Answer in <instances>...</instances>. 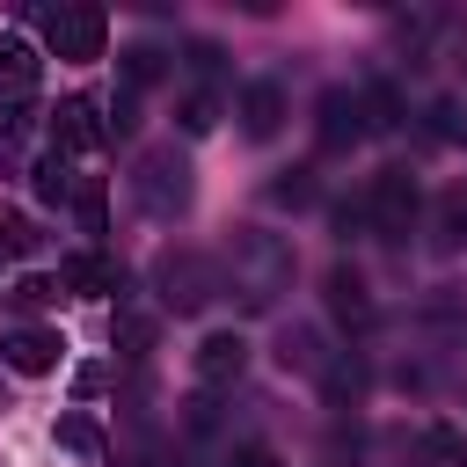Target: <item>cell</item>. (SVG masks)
Instances as JSON below:
<instances>
[{
    "label": "cell",
    "mask_w": 467,
    "mask_h": 467,
    "mask_svg": "<svg viewBox=\"0 0 467 467\" xmlns=\"http://www.w3.org/2000/svg\"><path fill=\"white\" fill-rule=\"evenodd\" d=\"M219 292L234 285V299H241V314H270L277 299H285V285H292V248L277 241V234H263V226H241L234 241H226V255H219Z\"/></svg>",
    "instance_id": "obj_1"
},
{
    "label": "cell",
    "mask_w": 467,
    "mask_h": 467,
    "mask_svg": "<svg viewBox=\"0 0 467 467\" xmlns=\"http://www.w3.org/2000/svg\"><path fill=\"white\" fill-rule=\"evenodd\" d=\"M190 197H197V175H190V153L168 139V146H146L139 161H131V204L146 212V219H161V226H175L182 212H190Z\"/></svg>",
    "instance_id": "obj_2"
},
{
    "label": "cell",
    "mask_w": 467,
    "mask_h": 467,
    "mask_svg": "<svg viewBox=\"0 0 467 467\" xmlns=\"http://www.w3.org/2000/svg\"><path fill=\"white\" fill-rule=\"evenodd\" d=\"M153 292H161L168 314H204V306L219 299V263H212L204 248L175 241V248L153 255Z\"/></svg>",
    "instance_id": "obj_3"
},
{
    "label": "cell",
    "mask_w": 467,
    "mask_h": 467,
    "mask_svg": "<svg viewBox=\"0 0 467 467\" xmlns=\"http://www.w3.org/2000/svg\"><path fill=\"white\" fill-rule=\"evenodd\" d=\"M44 22V44L58 51V58H102V36H109V15L95 7V0H58V7H44L36 15Z\"/></svg>",
    "instance_id": "obj_4"
},
{
    "label": "cell",
    "mask_w": 467,
    "mask_h": 467,
    "mask_svg": "<svg viewBox=\"0 0 467 467\" xmlns=\"http://www.w3.org/2000/svg\"><path fill=\"white\" fill-rule=\"evenodd\" d=\"M416 212H423L416 175H409V168H379V175H372V190H365V219L379 226V241H409Z\"/></svg>",
    "instance_id": "obj_5"
},
{
    "label": "cell",
    "mask_w": 467,
    "mask_h": 467,
    "mask_svg": "<svg viewBox=\"0 0 467 467\" xmlns=\"http://www.w3.org/2000/svg\"><path fill=\"white\" fill-rule=\"evenodd\" d=\"M314 139H321V153H350L358 139H372V131H365L358 88H328V95L314 102Z\"/></svg>",
    "instance_id": "obj_6"
},
{
    "label": "cell",
    "mask_w": 467,
    "mask_h": 467,
    "mask_svg": "<svg viewBox=\"0 0 467 467\" xmlns=\"http://www.w3.org/2000/svg\"><path fill=\"white\" fill-rule=\"evenodd\" d=\"M51 139H58V153H88V146H102V139H109L102 102H95V95H66V102L51 109Z\"/></svg>",
    "instance_id": "obj_7"
},
{
    "label": "cell",
    "mask_w": 467,
    "mask_h": 467,
    "mask_svg": "<svg viewBox=\"0 0 467 467\" xmlns=\"http://www.w3.org/2000/svg\"><path fill=\"white\" fill-rule=\"evenodd\" d=\"M58 358H66L58 328H7V336H0V365H7V372H22V379L51 372Z\"/></svg>",
    "instance_id": "obj_8"
},
{
    "label": "cell",
    "mask_w": 467,
    "mask_h": 467,
    "mask_svg": "<svg viewBox=\"0 0 467 467\" xmlns=\"http://www.w3.org/2000/svg\"><path fill=\"white\" fill-rule=\"evenodd\" d=\"M241 131L248 139H277L285 131V88L277 80H248L241 88Z\"/></svg>",
    "instance_id": "obj_9"
},
{
    "label": "cell",
    "mask_w": 467,
    "mask_h": 467,
    "mask_svg": "<svg viewBox=\"0 0 467 467\" xmlns=\"http://www.w3.org/2000/svg\"><path fill=\"white\" fill-rule=\"evenodd\" d=\"M58 292H80V299L124 292V270H117L109 255H66V263H58Z\"/></svg>",
    "instance_id": "obj_10"
},
{
    "label": "cell",
    "mask_w": 467,
    "mask_h": 467,
    "mask_svg": "<svg viewBox=\"0 0 467 467\" xmlns=\"http://www.w3.org/2000/svg\"><path fill=\"white\" fill-rule=\"evenodd\" d=\"M328 314H336L343 328H372V292H365V277H358L350 263L328 270Z\"/></svg>",
    "instance_id": "obj_11"
},
{
    "label": "cell",
    "mask_w": 467,
    "mask_h": 467,
    "mask_svg": "<svg viewBox=\"0 0 467 467\" xmlns=\"http://www.w3.org/2000/svg\"><path fill=\"white\" fill-rule=\"evenodd\" d=\"M241 365H248V343H241L234 328H219V336H204V343H197V379H204V387L241 379Z\"/></svg>",
    "instance_id": "obj_12"
},
{
    "label": "cell",
    "mask_w": 467,
    "mask_h": 467,
    "mask_svg": "<svg viewBox=\"0 0 467 467\" xmlns=\"http://www.w3.org/2000/svg\"><path fill=\"white\" fill-rule=\"evenodd\" d=\"M277 365H285V372L321 379V372H328V350H321V336H314V328H285V336H277Z\"/></svg>",
    "instance_id": "obj_13"
},
{
    "label": "cell",
    "mask_w": 467,
    "mask_h": 467,
    "mask_svg": "<svg viewBox=\"0 0 467 467\" xmlns=\"http://www.w3.org/2000/svg\"><path fill=\"white\" fill-rule=\"evenodd\" d=\"M321 394H328V409H336V416H350V409H358V394H365V365H358V358H328Z\"/></svg>",
    "instance_id": "obj_14"
},
{
    "label": "cell",
    "mask_w": 467,
    "mask_h": 467,
    "mask_svg": "<svg viewBox=\"0 0 467 467\" xmlns=\"http://www.w3.org/2000/svg\"><path fill=\"white\" fill-rule=\"evenodd\" d=\"M51 438H58L80 467H102V452H109V445H102V431H95V416H58V431H51Z\"/></svg>",
    "instance_id": "obj_15"
},
{
    "label": "cell",
    "mask_w": 467,
    "mask_h": 467,
    "mask_svg": "<svg viewBox=\"0 0 467 467\" xmlns=\"http://www.w3.org/2000/svg\"><path fill=\"white\" fill-rule=\"evenodd\" d=\"M36 88V51L22 36H0V95H29Z\"/></svg>",
    "instance_id": "obj_16"
},
{
    "label": "cell",
    "mask_w": 467,
    "mask_h": 467,
    "mask_svg": "<svg viewBox=\"0 0 467 467\" xmlns=\"http://www.w3.org/2000/svg\"><path fill=\"white\" fill-rule=\"evenodd\" d=\"M416 467H467V438L445 431V423H431V431L416 438Z\"/></svg>",
    "instance_id": "obj_17"
},
{
    "label": "cell",
    "mask_w": 467,
    "mask_h": 467,
    "mask_svg": "<svg viewBox=\"0 0 467 467\" xmlns=\"http://www.w3.org/2000/svg\"><path fill=\"white\" fill-rule=\"evenodd\" d=\"M73 190H80V175H73V161H66V153L51 146V153L36 161V197H44V204H66Z\"/></svg>",
    "instance_id": "obj_18"
},
{
    "label": "cell",
    "mask_w": 467,
    "mask_h": 467,
    "mask_svg": "<svg viewBox=\"0 0 467 467\" xmlns=\"http://www.w3.org/2000/svg\"><path fill=\"white\" fill-rule=\"evenodd\" d=\"M358 102H365V131H394V124H401V95H394L387 80L358 88Z\"/></svg>",
    "instance_id": "obj_19"
},
{
    "label": "cell",
    "mask_w": 467,
    "mask_h": 467,
    "mask_svg": "<svg viewBox=\"0 0 467 467\" xmlns=\"http://www.w3.org/2000/svg\"><path fill=\"white\" fill-rule=\"evenodd\" d=\"M161 73H168V58H161L153 44H131V51H124V95H139V88H153Z\"/></svg>",
    "instance_id": "obj_20"
},
{
    "label": "cell",
    "mask_w": 467,
    "mask_h": 467,
    "mask_svg": "<svg viewBox=\"0 0 467 467\" xmlns=\"http://www.w3.org/2000/svg\"><path fill=\"white\" fill-rule=\"evenodd\" d=\"M175 124H182L190 139H197V131H212V124H219V95H212V88H190V95L175 102Z\"/></svg>",
    "instance_id": "obj_21"
},
{
    "label": "cell",
    "mask_w": 467,
    "mask_h": 467,
    "mask_svg": "<svg viewBox=\"0 0 467 467\" xmlns=\"http://www.w3.org/2000/svg\"><path fill=\"white\" fill-rule=\"evenodd\" d=\"M29 124H36V109H29V95H0V146H15V139H29Z\"/></svg>",
    "instance_id": "obj_22"
},
{
    "label": "cell",
    "mask_w": 467,
    "mask_h": 467,
    "mask_svg": "<svg viewBox=\"0 0 467 467\" xmlns=\"http://www.w3.org/2000/svg\"><path fill=\"white\" fill-rule=\"evenodd\" d=\"M36 241H44V234H36V219H22V212H7V219H0V248H7V255H36Z\"/></svg>",
    "instance_id": "obj_23"
},
{
    "label": "cell",
    "mask_w": 467,
    "mask_h": 467,
    "mask_svg": "<svg viewBox=\"0 0 467 467\" xmlns=\"http://www.w3.org/2000/svg\"><path fill=\"white\" fill-rule=\"evenodd\" d=\"M270 197H277V204H314V168H285V175L270 182Z\"/></svg>",
    "instance_id": "obj_24"
},
{
    "label": "cell",
    "mask_w": 467,
    "mask_h": 467,
    "mask_svg": "<svg viewBox=\"0 0 467 467\" xmlns=\"http://www.w3.org/2000/svg\"><path fill=\"white\" fill-rule=\"evenodd\" d=\"M117 343H124V358L139 365V358L153 350V321H146V314H124V321H117Z\"/></svg>",
    "instance_id": "obj_25"
},
{
    "label": "cell",
    "mask_w": 467,
    "mask_h": 467,
    "mask_svg": "<svg viewBox=\"0 0 467 467\" xmlns=\"http://www.w3.org/2000/svg\"><path fill=\"white\" fill-rule=\"evenodd\" d=\"M182 431H190V438L219 431V401H212V394H190V401H182Z\"/></svg>",
    "instance_id": "obj_26"
},
{
    "label": "cell",
    "mask_w": 467,
    "mask_h": 467,
    "mask_svg": "<svg viewBox=\"0 0 467 467\" xmlns=\"http://www.w3.org/2000/svg\"><path fill=\"white\" fill-rule=\"evenodd\" d=\"M7 299H15V306H51V299H58V285H51V277H22Z\"/></svg>",
    "instance_id": "obj_27"
},
{
    "label": "cell",
    "mask_w": 467,
    "mask_h": 467,
    "mask_svg": "<svg viewBox=\"0 0 467 467\" xmlns=\"http://www.w3.org/2000/svg\"><path fill=\"white\" fill-rule=\"evenodd\" d=\"M73 197H80V226H88V234H102V182H80Z\"/></svg>",
    "instance_id": "obj_28"
},
{
    "label": "cell",
    "mask_w": 467,
    "mask_h": 467,
    "mask_svg": "<svg viewBox=\"0 0 467 467\" xmlns=\"http://www.w3.org/2000/svg\"><path fill=\"white\" fill-rule=\"evenodd\" d=\"M182 66H190V73H204V80H219V44H190V51H182Z\"/></svg>",
    "instance_id": "obj_29"
},
{
    "label": "cell",
    "mask_w": 467,
    "mask_h": 467,
    "mask_svg": "<svg viewBox=\"0 0 467 467\" xmlns=\"http://www.w3.org/2000/svg\"><path fill=\"white\" fill-rule=\"evenodd\" d=\"M226 467H277V452L248 438V445H234V452H226Z\"/></svg>",
    "instance_id": "obj_30"
},
{
    "label": "cell",
    "mask_w": 467,
    "mask_h": 467,
    "mask_svg": "<svg viewBox=\"0 0 467 467\" xmlns=\"http://www.w3.org/2000/svg\"><path fill=\"white\" fill-rule=\"evenodd\" d=\"M131 124H139V102L117 95V102H109V131H131Z\"/></svg>",
    "instance_id": "obj_31"
}]
</instances>
